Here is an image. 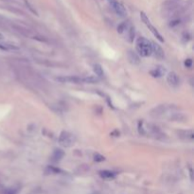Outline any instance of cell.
<instances>
[{
    "mask_svg": "<svg viewBox=\"0 0 194 194\" xmlns=\"http://www.w3.org/2000/svg\"><path fill=\"white\" fill-rule=\"evenodd\" d=\"M135 47H137L138 54L142 57H149L152 54V43L144 37H139L137 39V43H135Z\"/></svg>",
    "mask_w": 194,
    "mask_h": 194,
    "instance_id": "6da1fadb",
    "label": "cell"
},
{
    "mask_svg": "<svg viewBox=\"0 0 194 194\" xmlns=\"http://www.w3.org/2000/svg\"><path fill=\"white\" fill-rule=\"evenodd\" d=\"M57 81L61 82H75V83H80V82H96L97 79L92 77L89 78H79V77H61L57 78Z\"/></svg>",
    "mask_w": 194,
    "mask_h": 194,
    "instance_id": "7a4b0ae2",
    "label": "cell"
},
{
    "mask_svg": "<svg viewBox=\"0 0 194 194\" xmlns=\"http://www.w3.org/2000/svg\"><path fill=\"white\" fill-rule=\"evenodd\" d=\"M74 141H75L74 135L66 131L62 132L59 137V144L64 148H68L70 146H72Z\"/></svg>",
    "mask_w": 194,
    "mask_h": 194,
    "instance_id": "3957f363",
    "label": "cell"
},
{
    "mask_svg": "<svg viewBox=\"0 0 194 194\" xmlns=\"http://www.w3.org/2000/svg\"><path fill=\"white\" fill-rule=\"evenodd\" d=\"M108 2L110 6H111V8L113 9V11L118 15L123 17L127 14V11H126V9L124 8V6L121 3H119L118 0H108Z\"/></svg>",
    "mask_w": 194,
    "mask_h": 194,
    "instance_id": "277c9868",
    "label": "cell"
},
{
    "mask_svg": "<svg viewBox=\"0 0 194 194\" xmlns=\"http://www.w3.org/2000/svg\"><path fill=\"white\" fill-rule=\"evenodd\" d=\"M140 16H141L142 21H143V22L146 24V26L149 28V29H150V30L152 31V33L155 37H156L160 42H162V43H163V42H164V39L162 38V36H161V34L158 32V30H157L156 29H155V28L153 27V26L151 24V22H150V20H149V18L147 17V15L144 14V12H141V14H140Z\"/></svg>",
    "mask_w": 194,
    "mask_h": 194,
    "instance_id": "5b68a950",
    "label": "cell"
},
{
    "mask_svg": "<svg viewBox=\"0 0 194 194\" xmlns=\"http://www.w3.org/2000/svg\"><path fill=\"white\" fill-rule=\"evenodd\" d=\"M152 52L154 53L155 57L158 58V59H163L165 57V54H164V51L163 49L161 48V47L159 46L158 44H155V43H152Z\"/></svg>",
    "mask_w": 194,
    "mask_h": 194,
    "instance_id": "8992f818",
    "label": "cell"
},
{
    "mask_svg": "<svg viewBox=\"0 0 194 194\" xmlns=\"http://www.w3.org/2000/svg\"><path fill=\"white\" fill-rule=\"evenodd\" d=\"M167 81L169 82V85L171 86H177L179 85V78L175 72L169 73V75L167 77Z\"/></svg>",
    "mask_w": 194,
    "mask_h": 194,
    "instance_id": "52a82bcc",
    "label": "cell"
},
{
    "mask_svg": "<svg viewBox=\"0 0 194 194\" xmlns=\"http://www.w3.org/2000/svg\"><path fill=\"white\" fill-rule=\"evenodd\" d=\"M128 59L133 64H138L140 63L139 56L135 52H134V51H132V50H130L128 52Z\"/></svg>",
    "mask_w": 194,
    "mask_h": 194,
    "instance_id": "ba28073f",
    "label": "cell"
},
{
    "mask_svg": "<svg viewBox=\"0 0 194 194\" xmlns=\"http://www.w3.org/2000/svg\"><path fill=\"white\" fill-rule=\"evenodd\" d=\"M100 175L103 179H107V180H111L115 177L116 174L114 171H100Z\"/></svg>",
    "mask_w": 194,
    "mask_h": 194,
    "instance_id": "9c48e42d",
    "label": "cell"
},
{
    "mask_svg": "<svg viewBox=\"0 0 194 194\" xmlns=\"http://www.w3.org/2000/svg\"><path fill=\"white\" fill-rule=\"evenodd\" d=\"M63 155H64V152L62 150H60V149H57V150L54 151L51 158H52V161H54V162H58V161H60L63 157Z\"/></svg>",
    "mask_w": 194,
    "mask_h": 194,
    "instance_id": "30bf717a",
    "label": "cell"
},
{
    "mask_svg": "<svg viewBox=\"0 0 194 194\" xmlns=\"http://www.w3.org/2000/svg\"><path fill=\"white\" fill-rule=\"evenodd\" d=\"M93 70H94V72L96 73V75L99 76V77H103V75H104V71H103L101 66H100V64H99V63L94 64Z\"/></svg>",
    "mask_w": 194,
    "mask_h": 194,
    "instance_id": "8fae6325",
    "label": "cell"
},
{
    "mask_svg": "<svg viewBox=\"0 0 194 194\" xmlns=\"http://www.w3.org/2000/svg\"><path fill=\"white\" fill-rule=\"evenodd\" d=\"M165 72V70L163 68H161V67H157V68H155L154 70H152L151 71V74L153 76V77H161L163 75V73Z\"/></svg>",
    "mask_w": 194,
    "mask_h": 194,
    "instance_id": "7c38bea8",
    "label": "cell"
},
{
    "mask_svg": "<svg viewBox=\"0 0 194 194\" xmlns=\"http://www.w3.org/2000/svg\"><path fill=\"white\" fill-rule=\"evenodd\" d=\"M104 156H102V155L99 154V153H96L94 155V160L97 161V162H102V161H104Z\"/></svg>",
    "mask_w": 194,
    "mask_h": 194,
    "instance_id": "4fadbf2b",
    "label": "cell"
},
{
    "mask_svg": "<svg viewBox=\"0 0 194 194\" xmlns=\"http://www.w3.org/2000/svg\"><path fill=\"white\" fill-rule=\"evenodd\" d=\"M185 66L187 68H190L192 66V60L191 59H186L185 61Z\"/></svg>",
    "mask_w": 194,
    "mask_h": 194,
    "instance_id": "5bb4252c",
    "label": "cell"
},
{
    "mask_svg": "<svg viewBox=\"0 0 194 194\" xmlns=\"http://www.w3.org/2000/svg\"><path fill=\"white\" fill-rule=\"evenodd\" d=\"M1 194H16V192L14 189H5Z\"/></svg>",
    "mask_w": 194,
    "mask_h": 194,
    "instance_id": "9a60e30c",
    "label": "cell"
}]
</instances>
